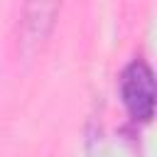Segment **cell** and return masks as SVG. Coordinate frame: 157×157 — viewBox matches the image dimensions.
I'll return each instance as SVG.
<instances>
[{"mask_svg": "<svg viewBox=\"0 0 157 157\" xmlns=\"http://www.w3.org/2000/svg\"><path fill=\"white\" fill-rule=\"evenodd\" d=\"M64 0H25L17 25V49L25 59L37 56L54 32Z\"/></svg>", "mask_w": 157, "mask_h": 157, "instance_id": "1", "label": "cell"}, {"mask_svg": "<svg viewBox=\"0 0 157 157\" xmlns=\"http://www.w3.org/2000/svg\"><path fill=\"white\" fill-rule=\"evenodd\" d=\"M120 98L132 120L150 123L155 115V74L147 61L135 59L120 76Z\"/></svg>", "mask_w": 157, "mask_h": 157, "instance_id": "2", "label": "cell"}]
</instances>
